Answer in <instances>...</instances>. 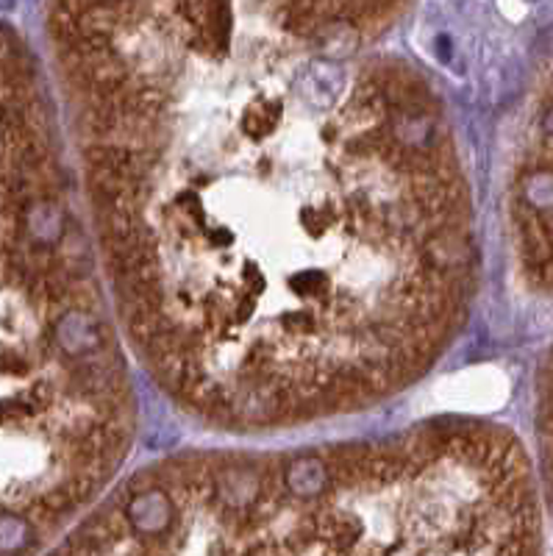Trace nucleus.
I'll return each instance as SVG.
<instances>
[{
	"mask_svg": "<svg viewBox=\"0 0 553 556\" xmlns=\"http://www.w3.org/2000/svg\"><path fill=\"white\" fill-rule=\"evenodd\" d=\"M398 6L50 12L95 237L128 345L240 431L406 389L459 334L476 240L431 84L378 42Z\"/></svg>",
	"mask_w": 553,
	"mask_h": 556,
	"instance_id": "nucleus-1",
	"label": "nucleus"
},
{
	"mask_svg": "<svg viewBox=\"0 0 553 556\" xmlns=\"http://www.w3.org/2000/svg\"><path fill=\"white\" fill-rule=\"evenodd\" d=\"M53 556H542L520 439L484 420L137 473Z\"/></svg>",
	"mask_w": 553,
	"mask_h": 556,
	"instance_id": "nucleus-2",
	"label": "nucleus"
},
{
	"mask_svg": "<svg viewBox=\"0 0 553 556\" xmlns=\"http://www.w3.org/2000/svg\"><path fill=\"white\" fill-rule=\"evenodd\" d=\"M507 220L523 284L553 295V59L531 89L515 142Z\"/></svg>",
	"mask_w": 553,
	"mask_h": 556,
	"instance_id": "nucleus-3",
	"label": "nucleus"
},
{
	"mask_svg": "<svg viewBox=\"0 0 553 556\" xmlns=\"http://www.w3.org/2000/svg\"><path fill=\"white\" fill-rule=\"evenodd\" d=\"M537 439H539L542 481L553 510V351L548 354L537 381Z\"/></svg>",
	"mask_w": 553,
	"mask_h": 556,
	"instance_id": "nucleus-4",
	"label": "nucleus"
}]
</instances>
